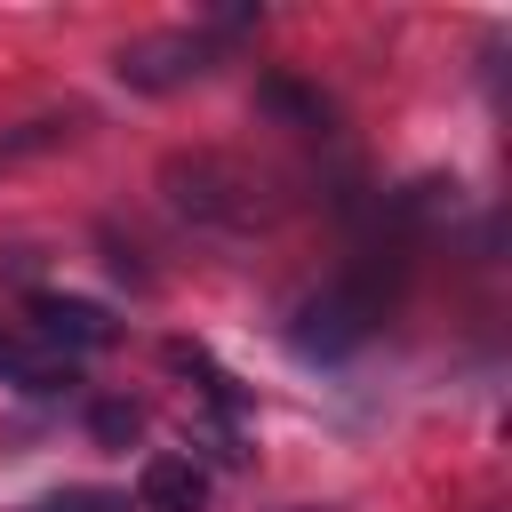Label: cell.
<instances>
[{"mask_svg": "<svg viewBox=\"0 0 512 512\" xmlns=\"http://www.w3.org/2000/svg\"><path fill=\"white\" fill-rule=\"evenodd\" d=\"M160 192L184 224H208V232H264L280 216L272 200V176L232 160V152H168L160 160Z\"/></svg>", "mask_w": 512, "mask_h": 512, "instance_id": "1", "label": "cell"}, {"mask_svg": "<svg viewBox=\"0 0 512 512\" xmlns=\"http://www.w3.org/2000/svg\"><path fill=\"white\" fill-rule=\"evenodd\" d=\"M384 296H392V280H384V264L368 256L352 280H336V288H320V296H304V304H296L288 344H296L304 360H344V352H360V344L376 336Z\"/></svg>", "mask_w": 512, "mask_h": 512, "instance_id": "2", "label": "cell"}, {"mask_svg": "<svg viewBox=\"0 0 512 512\" xmlns=\"http://www.w3.org/2000/svg\"><path fill=\"white\" fill-rule=\"evenodd\" d=\"M224 56H232V40H224L216 24H168V32H136V40L112 56V72H120L136 96H168V88L208 80Z\"/></svg>", "mask_w": 512, "mask_h": 512, "instance_id": "3", "label": "cell"}, {"mask_svg": "<svg viewBox=\"0 0 512 512\" xmlns=\"http://www.w3.org/2000/svg\"><path fill=\"white\" fill-rule=\"evenodd\" d=\"M24 312H32L40 344H48V352H64V360H80V352H104V344L120 336V320H112L104 304H88V296H32Z\"/></svg>", "mask_w": 512, "mask_h": 512, "instance_id": "4", "label": "cell"}, {"mask_svg": "<svg viewBox=\"0 0 512 512\" xmlns=\"http://www.w3.org/2000/svg\"><path fill=\"white\" fill-rule=\"evenodd\" d=\"M136 504H144V512H200V504H208V472H200L192 456H144Z\"/></svg>", "mask_w": 512, "mask_h": 512, "instance_id": "5", "label": "cell"}, {"mask_svg": "<svg viewBox=\"0 0 512 512\" xmlns=\"http://www.w3.org/2000/svg\"><path fill=\"white\" fill-rule=\"evenodd\" d=\"M0 384H16V392H72L80 384V360H64V352H48V344H24V336H8L0 328Z\"/></svg>", "mask_w": 512, "mask_h": 512, "instance_id": "6", "label": "cell"}, {"mask_svg": "<svg viewBox=\"0 0 512 512\" xmlns=\"http://www.w3.org/2000/svg\"><path fill=\"white\" fill-rule=\"evenodd\" d=\"M160 360H168L176 376H200V392H208V400H216L224 416H240V408H248V392H240V384H232V376H224V368H216V360H208L200 344H168Z\"/></svg>", "mask_w": 512, "mask_h": 512, "instance_id": "7", "label": "cell"}, {"mask_svg": "<svg viewBox=\"0 0 512 512\" xmlns=\"http://www.w3.org/2000/svg\"><path fill=\"white\" fill-rule=\"evenodd\" d=\"M256 104H264V112H280V120H296V128H328V104H320L312 88H296V80H264V88H256Z\"/></svg>", "mask_w": 512, "mask_h": 512, "instance_id": "8", "label": "cell"}, {"mask_svg": "<svg viewBox=\"0 0 512 512\" xmlns=\"http://www.w3.org/2000/svg\"><path fill=\"white\" fill-rule=\"evenodd\" d=\"M72 128H80V112H48V120H24V128H8V136H0V168H8V160H24V152H48V144H64Z\"/></svg>", "mask_w": 512, "mask_h": 512, "instance_id": "9", "label": "cell"}, {"mask_svg": "<svg viewBox=\"0 0 512 512\" xmlns=\"http://www.w3.org/2000/svg\"><path fill=\"white\" fill-rule=\"evenodd\" d=\"M88 432H96L104 448H136V432H144V408H136V400H96V408H88Z\"/></svg>", "mask_w": 512, "mask_h": 512, "instance_id": "10", "label": "cell"}, {"mask_svg": "<svg viewBox=\"0 0 512 512\" xmlns=\"http://www.w3.org/2000/svg\"><path fill=\"white\" fill-rule=\"evenodd\" d=\"M32 512H128V496H112V488H56Z\"/></svg>", "mask_w": 512, "mask_h": 512, "instance_id": "11", "label": "cell"}, {"mask_svg": "<svg viewBox=\"0 0 512 512\" xmlns=\"http://www.w3.org/2000/svg\"><path fill=\"white\" fill-rule=\"evenodd\" d=\"M288 512H328V504H288Z\"/></svg>", "mask_w": 512, "mask_h": 512, "instance_id": "12", "label": "cell"}]
</instances>
